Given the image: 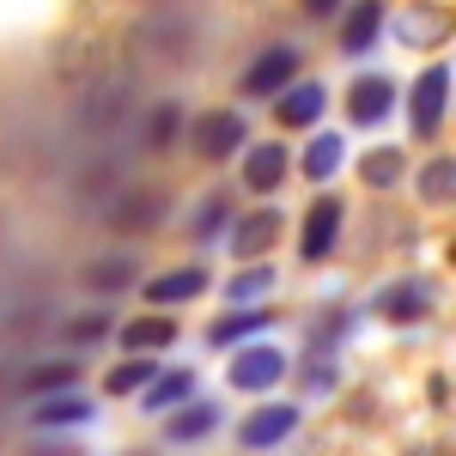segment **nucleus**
I'll use <instances>...</instances> for the list:
<instances>
[{"label":"nucleus","instance_id":"nucleus-21","mask_svg":"<svg viewBox=\"0 0 456 456\" xmlns=\"http://www.w3.org/2000/svg\"><path fill=\"white\" fill-rule=\"evenodd\" d=\"M213 426H219V408H213V402H195L189 414H176V420H171V438H176V444H195V438H208Z\"/></svg>","mask_w":456,"mask_h":456},{"label":"nucleus","instance_id":"nucleus-22","mask_svg":"<svg viewBox=\"0 0 456 456\" xmlns=\"http://www.w3.org/2000/svg\"><path fill=\"white\" fill-rule=\"evenodd\" d=\"M420 195L426 201H456V159H432V165H426Z\"/></svg>","mask_w":456,"mask_h":456},{"label":"nucleus","instance_id":"nucleus-3","mask_svg":"<svg viewBox=\"0 0 456 456\" xmlns=\"http://www.w3.org/2000/svg\"><path fill=\"white\" fill-rule=\"evenodd\" d=\"M286 171H292V159H286L281 141H256L244 146V165H238V183H244L249 195H268V189H281Z\"/></svg>","mask_w":456,"mask_h":456},{"label":"nucleus","instance_id":"nucleus-6","mask_svg":"<svg viewBox=\"0 0 456 456\" xmlns=\"http://www.w3.org/2000/svg\"><path fill=\"white\" fill-rule=\"evenodd\" d=\"M286 378V353L281 347H244L232 359V389H249V395H262V389H274Z\"/></svg>","mask_w":456,"mask_h":456},{"label":"nucleus","instance_id":"nucleus-29","mask_svg":"<svg viewBox=\"0 0 456 456\" xmlns=\"http://www.w3.org/2000/svg\"><path fill=\"white\" fill-rule=\"evenodd\" d=\"M305 6H311L316 19H329V12H341V0H305Z\"/></svg>","mask_w":456,"mask_h":456},{"label":"nucleus","instance_id":"nucleus-8","mask_svg":"<svg viewBox=\"0 0 456 456\" xmlns=\"http://www.w3.org/2000/svg\"><path fill=\"white\" fill-rule=\"evenodd\" d=\"M335 238H341V201H335V195H322V201L311 208V219H305L298 256H305V262H322V256L335 249Z\"/></svg>","mask_w":456,"mask_h":456},{"label":"nucleus","instance_id":"nucleus-26","mask_svg":"<svg viewBox=\"0 0 456 456\" xmlns=\"http://www.w3.org/2000/svg\"><path fill=\"white\" fill-rule=\"evenodd\" d=\"M73 384V365L61 359V365H31V378H25V389H37V395H49V389Z\"/></svg>","mask_w":456,"mask_h":456},{"label":"nucleus","instance_id":"nucleus-17","mask_svg":"<svg viewBox=\"0 0 456 456\" xmlns=\"http://www.w3.org/2000/svg\"><path fill=\"white\" fill-rule=\"evenodd\" d=\"M176 329H171V316H134L128 329H122V347L128 353H152V347H165Z\"/></svg>","mask_w":456,"mask_h":456},{"label":"nucleus","instance_id":"nucleus-24","mask_svg":"<svg viewBox=\"0 0 456 456\" xmlns=\"http://www.w3.org/2000/svg\"><path fill=\"white\" fill-rule=\"evenodd\" d=\"M359 176H365L371 189H389V183H402V152H371V159L359 165Z\"/></svg>","mask_w":456,"mask_h":456},{"label":"nucleus","instance_id":"nucleus-12","mask_svg":"<svg viewBox=\"0 0 456 456\" xmlns=\"http://www.w3.org/2000/svg\"><path fill=\"white\" fill-rule=\"evenodd\" d=\"M329 104V86H316V79H298L292 92L281 98V128H311L316 116Z\"/></svg>","mask_w":456,"mask_h":456},{"label":"nucleus","instance_id":"nucleus-27","mask_svg":"<svg viewBox=\"0 0 456 456\" xmlns=\"http://www.w3.org/2000/svg\"><path fill=\"white\" fill-rule=\"evenodd\" d=\"M171 128H176V104H165L152 122H146V146L159 152V146H171Z\"/></svg>","mask_w":456,"mask_h":456},{"label":"nucleus","instance_id":"nucleus-5","mask_svg":"<svg viewBox=\"0 0 456 456\" xmlns=\"http://www.w3.org/2000/svg\"><path fill=\"white\" fill-rule=\"evenodd\" d=\"M292 426H298V408H286V402H268V408H256L244 426H238V444L244 451H274L292 438Z\"/></svg>","mask_w":456,"mask_h":456},{"label":"nucleus","instance_id":"nucleus-23","mask_svg":"<svg viewBox=\"0 0 456 456\" xmlns=\"http://www.w3.org/2000/svg\"><path fill=\"white\" fill-rule=\"evenodd\" d=\"M268 286H274V268H244V274H232L225 292H232V305H256Z\"/></svg>","mask_w":456,"mask_h":456},{"label":"nucleus","instance_id":"nucleus-16","mask_svg":"<svg viewBox=\"0 0 456 456\" xmlns=\"http://www.w3.org/2000/svg\"><path fill=\"white\" fill-rule=\"evenodd\" d=\"M128 281H134V256H98V262H86V286L92 292H122Z\"/></svg>","mask_w":456,"mask_h":456},{"label":"nucleus","instance_id":"nucleus-18","mask_svg":"<svg viewBox=\"0 0 456 456\" xmlns=\"http://www.w3.org/2000/svg\"><path fill=\"white\" fill-rule=\"evenodd\" d=\"M37 426H79V420H92V402L86 395H49V402H37Z\"/></svg>","mask_w":456,"mask_h":456},{"label":"nucleus","instance_id":"nucleus-9","mask_svg":"<svg viewBox=\"0 0 456 456\" xmlns=\"http://www.w3.org/2000/svg\"><path fill=\"white\" fill-rule=\"evenodd\" d=\"M384 31V0H353L341 19V55H365Z\"/></svg>","mask_w":456,"mask_h":456},{"label":"nucleus","instance_id":"nucleus-25","mask_svg":"<svg viewBox=\"0 0 456 456\" xmlns=\"http://www.w3.org/2000/svg\"><path fill=\"white\" fill-rule=\"evenodd\" d=\"M141 384H152V359H122V365L110 371V389H116V395H134Z\"/></svg>","mask_w":456,"mask_h":456},{"label":"nucleus","instance_id":"nucleus-11","mask_svg":"<svg viewBox=\"0 0 456 456\" xmlns=\"http://www.w3.org/2000/svg\"><path fill=\"white\" fill-rule=\"evenodd\" d=\"M426 305H432L426 281H395L378 292V316H389V322H414V316H426Z\"/></svg>","mask_w":456,"mask_h":456},{"label":"nucleus","instance_id":"nucleus-1","mask_svg":"<svg viewBox=\"0 0 456 456\" xmlns=\"http://www.w3.org/2000/svg\"><path fill=\"white\" fill-rule=\"evenodd\" d=\"M292 79H298V49H292V43H268V49L244 68L238 92H244V98H274V92H281V98H286Z\"/></svg>","mask_w":456,"mask_h":456},{"label":"nucleus","instance_id":"nucleus-19","mask_svg":"<svg viewBox=\"0 0 456 456\" xmlns=\"http://www.w3.org/2000/svg\"><path fill=\"white\" fill-rule=\"evenodd\" d=\"M256 329H268V311H232V316H219L208 329V341L213 347H232V341H244V335H256Z\"/></svg>","mask_w":456,"mask_h":456},{"label":"nucleus","instance_id":"nucleus-7","mask_svg":"<svg viewBox=\"0 0 456 456\" xmlns=\"http://www.w3.org/2000/svg\"><path fill=\"white\" fill-rule=\"evenodd\" d=\"M281 208H256V213H244V219H232V238H225V244H232V256H262V249L274 244V238H281Z\"/></svg>","mask_w":456,"mask_h":456},{"label":"nucleus","instance_id":"nucleus-2","mask_svg":"<svg viewBox=\"0 0 456 456\" xmlns=\"http://www.w3.org/2000/svg\"><path fill=\"white\" fill-rule=\"evenodd\" d=\"M244 116L238 110H208V116H195V128H189V141L201 159H232V152H244Z\"/></svg>","mask_w":456,"mask_h":456},{"label":"nucleus","instance_id":"nucleus-13","mask_svg":"<svg viewBox=\"0 0 456 456\" xmlns=\"http://www.w3.org/2000/svg\"><path fill=\"white\" fill-rule=\"evenodd\" d=\"M195 395V371L183 365V371H165V378H152V389H141V408L146 414H165L176 402H189Z\"/></svg>","mask_w":456,"mask_h":456},{"label":"nucleus","instance_id":"nucleus-14","mask_svg":"<svg viewBox=\"0 0 456 456\" xmlns=\"http://www.w3.org/2000/svg\"><path fill=\"white\" fill-rule=\"evenodd\" d=\"M201 286H208V268H171V274H159L146 286V298L152 305H176V298H195Z\"/></svg>","mask_w":456,"mask_h":456},{"label":"nucleus","instance_id":"nucleus-28","mask_svg":"<svg viewBox=\"0 0 456 456\" xmlns=\"http://www.w3.org/2000/svg\"><path fill=\"white\" fill-rule=\"evenodd\" d=\"M68 341H104V316H79V322H68Z\"/></svg>","mask_w":456,"mask_h":456},{"label":"nucleus","instance_id":"nucleus-10","mask_svg":"<svg viewBox=\"0 0 456 456\" xmlns=\"http://www.w3.org/2000/svg\"><path fill=\"white\" fill-rule=\"evenodd\" d=\"M389 110H395V86H389L384 73H378V79H359V86H353L347 116L359 122V128H378V122H384Z\"/></svg>","mask_w":456,"mask_h":456},{"label":"nucleus","instance_id":"nucleus-15","mask_svg":"<svg viewBox=\"0 0 456 456\" xmlns=\"http://www.w3.org/2000/svg\"><path fill=\"white\" fill-rule=\"evenodd\" d=\"M341 159H347V141L341 134H316L311 152H305V176L311 183H329V176L341 171Z\"/></svg>","mask_w":456,"mask_h":456},{"label":"nucleus","instance_id":"nucleus-20","mask_svg":"<svg viewBox=\"0 0 456 456\" xmlns=\"http://www.w3.org/2000/svg\"><path fill=\"white\" fill-rule=\"evenodd\" d=\"M219 232L232 238V195H213V201H201V208H195V238H201V244H213Z\"/></svg>","mask_w":456,"mask_h":456},{"label":"nucleus","instance_id":"nucleus-4","mask_svg":"<svg viewBox=\"0 0 456 456\" xmlns=\"http://www.w3.org/2000/svg\"><path fill=\"white\" fill-rule=\"evenodd\" d=\"M444 98H451V68H426L420 79H414V110H408L420 141L438 134V122H444Z\"/></svg>","mask_w":456,"mask_h":456}]
</instances>
